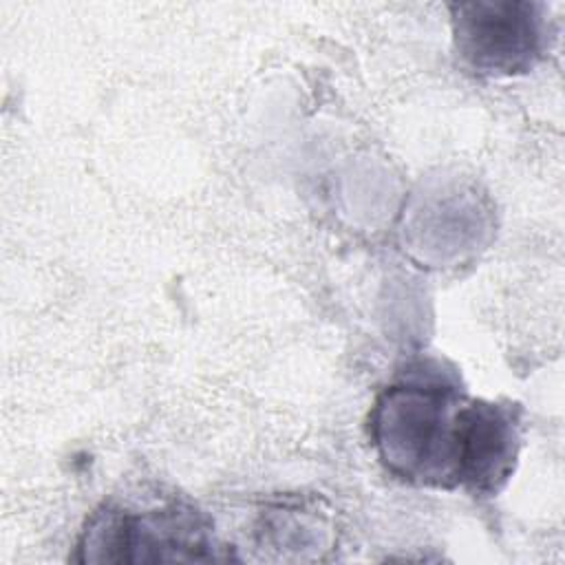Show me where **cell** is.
<instances>
[{"label":"cell","mask_w":565,"mask_h":565,"mask_svg":"<svg viewBox=\"0 0 565 565\" xmlns=\"http://www.w3.org/2000/svg\"><path fill=\"white\" fill-rule=\"evenodd\" d=\"M450 29L459 64L477 77H514L547 53L554 26L543 2H452Z\"/></svg>","instance_id":"3957f363"},{"label":"cell","mask_w":565,"mask_h":565,"mask_svg":"<svg viewBox=\"0 0 565 565\" xmlns=\"http://www.w3.org/2000/svg\"><path fill=\"white\" fill-rule=\"evenodd\" d=\"M384 470L402 483L494 497L521 448V408L470 397L455 366L406 364L373 399L366 422Z\"/></svg>","instance_id":"6da1fadb"},{"label":"cell","mask_w":565,"mask_h":565,"mask_svg":"<svg viewBox=\"0 0 565 565\" xmlns=\"http://www.w3.org/2000/svg\"><path fill=\"white\" fill-rule=\"evenodd\" d=\"M79 563H210L227 558L210 516L185 499L152 505L104 501L75 543Z\"/></svg>","instance_id":"7a4b0ae2"}]
</instances>
